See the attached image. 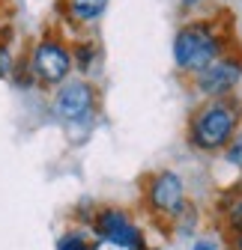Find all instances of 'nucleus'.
Wrapping results in <instances>:
<instances>
[{
	"label": "nucleus",
	"mask_w": 242,
	"mask_h": 250,
	"mask_svg": "<svg viewBox=\"0 0 242 250\" xmlns=\"http://www.w3.org/2000/svg\"><path fill=\"white\" fill-rule=\"evenodd\" d=\"M102 107V92L96 86V81L72 75L69 81H63L57 89H51V113L66 125V128H90L93 119L99 116Z\"/></svg>",
	"instance_id": "obj_4"
},
{
	"label": "nucleus",
	"mask_w": 242,
	"mask_h": 250,
	"mask_svg": "<svg viewBox=\"0 0 242 250\" xmlns=\"http://www.w3.org/2000/svg\"><path fill=\"white\" fill-rule=\"evenodd\" d=\"M12 36H15L12 24L3 21L0 24V81H12V75H15L18 57H15V48H12Z\"/></svg>",
	"instance_id": "obj_10"
},
{
	"label": "nucleus",
	"mask_w": 242,
	"mask_h": 250,
	"mask_svg": "<svg viewBox=\"0 0 242 250\" xmlns=\"http://www.w3.org/2000/svg\"><path fill=\"white\" fill-rule=\"evenodd\" d=\"M242 125V99L224 96V99H203L192 107L186 122V140L194 152L218 155L227 149L233 134Z\"/></svg>",
	"instance_id": "obj_2"
},
{
	"label": "nucleus",
	"mask_w": 242,
	"mask_h": 250,
	"mask_svg": "<svg viewBox=\"0 0 242 250\" xmlns=\"http://www.w3.org/2000/svg\"><path fill=\"white\" fill-rule=\"evenodd\" d=\"M192 250H221V247H218V241H216V238L203 235V238H197V241L192 244Z\"/></svg>",
	"instance_id": "obj_14"
},
{
	"label": "nucleus",
	"mask_w": 242,
	"mask_h": 250,
	"mask_svg": "<svg viewBox=\"0 0 242 250\" xmlns=\"http://www.w3.org/2000/svg\"><path fill=\"white\" fill-rule=\"evenodd\" d=\"M24 66L30 72V81L39 89H57L63 81L75 75L72 62V36L60 24H48L42 33L30 42V48L21 54Z\"/></svg>",
	"instance_id": "obj_3"
},
{
	"label": "nucleus",
	"mask_w": 242,
	"mask_h": 250,
	"mask_svg": "<svg viewBox=\"0 0 242 250\" xmlns=\"http://www.w3.org/2000/svg\"><path fill=\"white\" fill-rule=\"evenodd\" d=\"M239 83H242V45H236L233 51H227L224 57H218L213 66H206L200 75H194V78L186 81L189 92H194L197 102L236 96Z\"/></svg>",
	"instance_id": "obj_7"
},
{
	"label": "nucleus",
	"mask_w": 242,
	"mask_h": 250,
	"mask_svg": "<svg viewBox=\"0 0 242 250\" xmlns=\"http://www.w3.org/2000/svg\"><path fill=\"white\" fill-rule=\"evenodd\" d=\"M57 250H96V238L87 229H66L57 238Z\"/></svg>",
	"instance_id": "obj_11"
},
{
	"label": "nucleus",
	"mask_w": 242,
	"mask_h": 250,
	"mask_svg": "<svg viewBox=\"0 0 242 250\" xmlns=\"http://www.w3.org/2000/svg\"><path fill=\"white\" fill-rule=\"evenodd\" d=\"M183 3H186V6H192V3H197V0H183Z\"/></svg>",
	"instance_id": "obj_17"
},
{
	"label": "nucleus",
	"mask_w": 242,
	"mask_h": 250,
	"mask_svg": "<svg viewBox=\"0 0 242 250\" xmlns=\"http://www.w3.org/2000/svg\"><path fill=\"white\" fill-rule=\"evenodd\" d=\"M221 155H224V161H227L230 167L242 170V125H239V131L233 134V140L227 143V149H224Z\"/></svg>",
	"instance_id": "obj_12"
},
{
	"label": "nucleus",
	"mask_w": 242,
	"mask_h": 250,
	"mask_svg": "<svg viewBox=\"0 0 242 250\" xmlns=\"http://www.w3.org/2000/svg\"><path fill=\"white\" fill-rule=\"evenodd\" d=\"M227 224H230V229L239 235L242 232V200H236L233 206H230V211H227Z\"/></svg>",
	"instance_id": "obj_13"
},
{
	"label": "nucleus",
	"mask_w": 242,
	"mask_h": 250,
	"mask_svg": "<svg viewBox=\"0 0 242 250\" xmlns=\"http://www.w3.org/2000/svg\"><path fill=\"white\" fill-rule=\"evenodd\" d=\"M90 235L105 244H117L126 250H146L144 229L123 206H99L90 214Z\"/></svg>",
	"instance_id": "obj_6"
},
{
	"label": "nucleus",
	"mask_w": 242,
	"mask_h": 250,
	"mask_svg": "<svg viewBox=\"0 0 242 250\" xmlns=\"http://www.w3.org/2000/svg\"><path fill=\"white\" fill-rule=\"evenodd\" d=\"M233 247H236V250H242V232L236 235V241H233Z\"/></svg>",
	"instance_id": "obj_15"
},
{
	"label": "nucleus",
	"mask_w": 242,
	"mask_h": 250,
	"mask_svg": "<svg viewBox=\"0 0 242 250\" xmlns=\"http://www.w3.org/2000/svg\"><path fill=\"white\" fill-rule=\"evenodd\" d=\"M111 0H60L57 3V12H60V27H69L75 30V36H84L90 33L108 12Z\"/></svg>",
	"instance_id": "obj_8"
},
{
	"label": "nucleus",
	"mask_w": 242,
	"mask_h": 250,
	"mask_svg": "<svg viewBox=\"0 0 242 250\" xmlns=\"http://www.w3.org/2000/svg\"><path fill=\"white\" fill-rule=\"evenodd\" d=\"M3 9H6V3H3V0H0V24H3Z\"/></svg>",
	"instance_id": "obj_16"
},
{
	"label": "nucleus",
	"mask_w": 242,
	"mask_h": 250,
	"mask_svg": "<svg viewBox=\"0 0 242 250\" xmlns=\"http://www.w3.org/2000/svg\"><path fill=\"white\" fill-rule=\"evenodd\" d=\"M141 197L144 206L153 217H162V221H176L179 214L186 211L189 203V188L186 179L176 170H153L149 176H144L141 185Z\"/></svg>",
	"instance_id": "obj_5"
},
{
	"label": "nucleus",
	"mask_w": 242,
	"mask_h": 250,
	"mask_svg": "<svg viewBox=\"0 0 242 250\" xmlns=\"http://www.w3.org/2000/svg\"><path fill=\"white\" fill-rule=\"evenodd\" d=\"M72 62H75V75L93 81L102 72V62H105V51H102L99 39L90 33L72 36Z\"/></svg>",
	"instance_id": "obj_9"
},
{
	"label": "nucleus",
	"mask_w": 242,
	"mask_h": 250,
	"mask_svg": "<svg viewBox=\"0 0 242 250\" xmlns=\"http://www.w3.org/2000/svg\"><path fill=\"white\" fill-rule=\"evenodd\" d=\"M239 42L233 36V15L227 12H200L189 15L173 33V66L186 81L213 66L218 57L233 51Z\"/></svg>",
	"instance_id": "obj_1"
}]
</instances>
